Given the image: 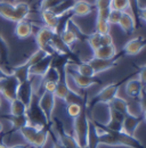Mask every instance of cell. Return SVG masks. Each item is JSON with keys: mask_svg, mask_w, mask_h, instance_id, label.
I'll return each instance as SVG.
<instances>
[{"mask_svg": "<svg viewBox=\"0 0 146 148\" xmlns=\"http://www.w3.org/2000/svg\"><path fill=\"white\" fill-rule=\"evenodd\" d=\"M47 55H52V54H48L46 50H43V49H40V48H38L36 51L32 54V55L30 56L28 59H26V64L31 67L32 65H34V64H36V63H39L41 59H43Z\"/></svg>", "mask_w": 146, "mask_h": 148, "instance_id": "29", "label": "cell"}, {"mask_svg": "<svg viewBox=\"0 0 146 148\" xmlns=\"http://www.w3.org/2000/svg\"><path fill=\"white\" fill-rule=\"evenodd\" d=\"M28 111V106L21 101L18 98H15L9 101V114L12 115H25Z\"/></svg>", "mask_w": 146, "mask_h": 148, "instance_id": "28", "label": "cell"}, {"mask_svg": "<svg viewBox=\"0 0 146 148\" xmlns=\"http://www.w3.org/2000/svg\"><path fill=\"white\" fill-rule=\"evenodd\" d=\"M56 87H57V81H52V80L42 81V86H41V88L43 89V91H46V92H50V93L55 92Z\"/></svg>", "mask_w": 146, "mask_h": 148, "instance_id": "37", "label": "cell"}, {"mask_svg": "<svg viewBox=\"0 0 146 148\" xmlns=\"http://www.w3.org/2000/svg\"><path fill=\"white\" fill-rule=\"evenodd\" d=\"M138 80L142 82L143 87L145 88L146 87V65L140 69V71H139V73H138Z\"/></svg>", "mask_w": 146, "mask_h": 148, "instance_id": "41", "label": "cell"}, {"mask_svg": "<svg viewBox=\"0 0 146 148\" xmlns=\"http://www.w3.org/2000/svg\"><path fill=\"white\" fill-rule=\"evenodd\" d=\"M63 0H41L40 2V12L41 10H53Z\"/></svg>", "mask_w": 146, "mask_h": 148, "instance_id": "34", "label": "cell"}, {"mask_svg": "<svg viewBox=\"0 0 146 148\" xmlns=\"http://www.w3.org/2000/svg\"><path fill=\"white\" fill-rule=\"evenodd\" d=\"M110 45H114L112 36L110 33L101 36V46H110Z\"/></svg>", "mask_w": 146, "mask_h": 148, "instance_id": "40", "label": "cell"}, {"mask_svg": "<svg viewBox=\"0 0 146 148\" xmlns=\"http://www.w3.org/2000/svg\"><path fill=\"white\" fill-rule=\"evenodd\" d=\"M14 33L18 39H26V38L31 37L33 33V25L28 22L26 19L17 22L15 25V30Z\"/></svg>", "mask_w": 146, "mask_h": 148, "instance_id": "19", "label": "cell"}, {"mask_svg": "<svg viewBox=\"0 0 146 148\" xmlns=\"http://www.w3.org/2000/svg\"><path fill=\"white\" fill-rule=\"evenodd\" d=\"M145 8H146V7H145Z\"/></svg>", "mask_w": 146, "mask_h": 148, "instance_id": "52", "label": "cell"}, {"mask_svg": "<svg viewBox=\"0 0 146 148\" xmlns=\"http://www.w3.org/2000/svg\"><path fill=\"white\" fill-rule=\"evenodd\" d=\"M8 74H10V73H9V72H7V71H5V70L0 66V80H1V79H3V77H6Z\"/></svg>", "mask_w": 146, "mask_h": 148, "instance_id": "44", "label": "cell"}, {"mask_svg": "<svg viewBox=\"0 0 146 148\" xmlns=\"http://www.w3.org/2000/svg\"><path fill=\"white\" fill-rule=\"evenodd\" d=\"M142 119L146 122V111L143 112V114H142Z\"/></svg>", "mask_w": 146, "mask_h": 148, "instance_id": "47", "label": "cell"}, {"mask_svg": "<svg viewBox=\"0 0 146 148\" xmlns=\"http://www.w3.org/2000/svg\"><path fill=\"white\" fill-rule=\"evenodd\" d=\"M110 29H111V25H110V23L107 22V21L96 18V23H95V32H97L98 34L103 36V34H107V33H110Z\"/></svg>", "mask_w": 146, "mask_h": 148, "instance_id": "31", "label": "cell"}, {"mask_svg": "<svg viewBox=\"0 0 146 148\" xmlns=\"http://www.w3.org/2000/svg\"><path fill=\"white\" fill-rule=\"evenodd\" d=\"M19 81L14 74H8L0 80V95H2L8 101L17 98V90Z\"/></svg>", "mask_w": 146, "mask_h": 148, "instance_id": "7", "label": "cell"}, {"mask_svg": "<svg viewBox=\"0 0 146 148\" xmlns=\"http://www.w3.org/2000/svg\"><path fill=\"white\" fill-rule=\"evenodd\" d=\"M38 103H39L40 108L43 112V114L46 115L47 120L49 122H52V120H53V113H54L55 105H56V97L54 96V93L43 91L41 95H39Z\"/></svg>", "mask_w": 146, "mask_h": 148, "instance_id": "9", "label": "cell"}, {"mask_svg": "<svg viewBox=\"0 0 146 148\" xmlns=\"http://www.w3.org/2000/svg\"><path fill=\"white\" fill-rule=\"evenodd\" d=\"M139 18H142L144 22H146V8L145 7H142L140 10H139Z\"/></svg>", "mask_w": 146, "mask_h": 148, "instance_id": "43", "label": "cell"}, {"mask_svg": "<svg viewBox=\"0 0 146 148\" xmlns=\"http://www.w3.org/2000/svg\"><path fill=\"white\" fill-rule=\"evenodd\" d=\"M55 55H47L43 59H41L39 63H36L34 65H32L30 67V75H34V76H43L47 73V71L52 67L53 65V60H54Z\"/></svg>", "mask_w": 146, "mask_h": 148, "instance_id": "13", "label": "cell"}, {"mask_svg": "<svg viewBox=\"0 0 146 148\" xmlns=\"http://www.w3.org/2000/svg\"><path fill=\"white\" fill-rule=\"evenodd\" d=\"M140 5H139V0H129V9L130 13L134 17L138 16L139 17V10H140ZM136 19V18H135Z\"/></svg>", "mask_w": 146, "mask_h": 148, "instance_id": "36", "label": "cell"}, {"mask_svg": "<svg viewBox=\"0 0 146 148\" xmlns=\"http://www.w3.org/2000/svg\"><path fill=\"white\" fill-rule=\"evenodd\" d=\"M40 14H41L42 22L45 23V26L56 31V29L58 26V23H59L61 16L56 15L53 10H41Z\"/></svg>", "mask_w": 146, "mask_h": 148, "instance_id": "22", "label": "cell"}, {"mask_svg": "<svg viewBox=\"0 0 146 148\" xmlns=\"http://www.w3.org/2000/svg\"><path fill=\"white\" fill-rule=\"evenodd\" d=\"M121 15H122V12L111 9L109 18H107V22L110 23V25H118L119 24V21L121 18Z\"/></svg>", "mask_w": 146, "mask_h": 148, "instance_id": "35", "label": "cell"}, {"mask_svg": "<svg viewBox=\"0 0 146 148\" xmlns=\"http://www.w3.org/2000/svg\"><path fill=\"white\" fill-rule=\"evenodd\" d=\"M95 7L96 9H104V8H110L111 0H95Z\"/></svg>", "mask_w": 146, "mask_h": 148, "instance_id": "39", "label": "cell"}, {"mask_svg": "<svg viewBox=\"0 0 146 148\" xmlns=\"http://www.w3.org/2000/svg\"><path fill=\"white\" fill-rule=\"evenodd\" d=\"M2 131H3V124L0 122V134L2 133Z\"/></svg>", "mask_w": 146, "mask_h": 148, "instance_id": "49", "label": "cell"}, {"mask_svg": "<svg viewBox=\"0 0 146 148\" xmlns=\"http://www.w3.org/2000/svg\"><path fill=\"white\" fill-rule=\"evenodd\" d=\"M69 65L72 67L76 73L81 74V75L90 76V77H94L96 75L94 69L91 67V65L88 62H81V63H78V64H70L69 63Z\"/></svg>", "mask_w": 146, "mask_h": 148, "instance_id": "26", "label": "cell"}, {"mask_svg": "<svg viewBox=\"0 0 146 148\" xmlns=\"http://www.w3.org/2000/svg\"><path fill=\"white\" fill-rule=\"evenodd\" d=\"M1 117L5 119V120H7L12 124L13 131H19L23 127H25V125L29 124L26 114L25 115H12V114H7V115H2Z\"/></svg>", "mask_w": 146, "mask_h": 148, "instance_id": "20", "label": "cell"}, {"mask_svg": "<svg viewBox=\"0 0 146 148\" xmlns=\"http://www.w3.org/2000/svg\"><path fill=\"white\" fill-rule=\"evenodd\" d=\"M110 8L119 12H127L129 9V0H111Z\"/></svg>", "mask_w": 146, "mask_h": 148, "instance_id": "32", "label": "cell"}, {"mask_svg": "<svg viewBox=\"0 0 146 148\" xmlns=\"http://www.w3.org/2000/svg\"><path fill=\"white\" fill-rule=\"evenodd\" d=\"M31 7L28 2H14L9 1H0V16L13 23H17L26 19L30 15Z\"/></svg>", "mask_w": 146, "mask_h": 148, "instance_id": "2", "label": "cell"}, {"mask_svg": "<svg viewBox=\"0 0 146 148\" xmlns=\"http://www.w3.org/2000/svg\"><path fill=\"white\" fill-rule=\"evenodd\" d=\"M110 108L113 110V111L118 112L122 115H126L128 111V101L127 99L120 97V96H116L111 103L109 104Z\"/></svg>", "mask_w": 146, "mask_h": 148, "instance_id": "27", "label": "cell"}, {"mask_svg": "<svg viewBox=\"0 0 146 148\" xmlns=\"http://www.w3.org/2000/svg\"><path fill=\"white\" fill-rule=\"evenodd\" d=\"M54 34H55L54 30H52L49 27H46V26L40 27L36 34V45H38V48L46 50L48 54L55 55V51L53 50V48L50 46Z\"/></svg>", "mask_w": 146, "mask_h": 148, "instance_id": "8", "label": "cell"}, {"mask_svg": "<svg viewBox=\"0 0 146 148\" xmlns=\"http://www.w3.org/2000/svg\"><path fill=\"white\" fill-rule=\"evenodd\" d=\"M65 70L67 71V73L72 76L73 81L75 82L76 87H78L79 89H81V90L88 89V88H90L91 86L97 84V83H99V82H101V81H99V80H97L95 76H94V77H90V76H85V75H81V74L76 73L72 67L69 65V63L66 64Z\"/></svg>", "mask_w": 146, "mask_h": 148, "instance_id": "10", "label": "cell"}, {"mask_svg": "<svg viewBox=\"0 0 146 148\" xmlns=\"http://www.w3.org/2000/svg\"><path fill=\"white\" fill-rule=\"evenodd\" d=\"M119 88H120V84L118 83H110L107 86H105L97 92V95H95V97L87 105H89L90 107H94L98 104L109 105L116 96H119Z\"/></svg>", "mask_w": 146, "mask_h": 148, "instance_id": "6", "label": "cell"}, {"mask_svg": "<svg viewBox=\"0 0 146 148\" xmlns=\"http://www.w3.org/2000/svg\"><path fill=\"white\" fill-rule=\"evenodd\" d=\"M70 92L71 91H70V89H69V87L66 86V82H65V69H64L62 74H61V77H59L58 82H57V87H56L54 96L56 97V99L65 100Z\"/></svg>", "mask_w": 146, "mask_h": 148, "instance_id": "23", "label": "cell"}, {"mask_svg": "<svg viewBox=\"0 0 146 148\" xmlns=\"http://www.w3.org/2000/svg\"><path fill=\"white\" fill-rule=\"evenodd\" d=\"M23 139L26 141V144L33 146L36 148H40L46 141L49 129L48 128H36L33 125H25L18 131Z\"/></svg>", "mask_w": 146, "mask_h": 148, "instance_id": "4", "label": "cell"}, {"mask_svg": "<svg viewBox=\"0 0 146 148\" xmlns=\"http://www.w3.org/2000/svg\"><path fill=\"white\" fill-rule=\"evenodd\" d=\"M98 144L107 146H126L129 148H144L142 143L135 137L123 131H104L98 134Z\"/></svg>", "mask_w": 146, "mask_h": 148, "instance_id": "1", "label": "cell"}, {"mask_svg": "<svg viewBox=\"0 0 146 148\" xmlns=\"http://www.w3.org/2000/svg\"><path fill=\"white\" fill-rule=\"evenodd\" d=\"M143 90H144V87H143L142 82L138 80V77L129 80L126 83V86H125L126 95L130 99H138Z\"/></svg>", "mask_w": 146, "mask_h": 148, "instance_id": "16", "label": "cell"}, {"mask_svg": "<svg viewBox=\"0 0 146 148\" xmlns=\"http://www.w3.org/2000/svg\"><path fill=\"white\" fill-rule=\"evenodd\" d=\"M87 42H88V45H89L92 51L96 50L97 48L101 47V34H98L97 32L91 33L90 36L87 37Z\"/></svg>", "mask_w": 146, "mask_h": 148, "instance_id": "33", "label": "cell"}, {"mask_svg": "<svg viewBox=\"0 0 146 148\" xmlns=\"http://www.w3.org/2000/svg\"><path fill=\"white\" fill-rule=\"evenodd\" d=\"M116 56V48L114 45L110 46H101L96 50L92 51V57L101 59H112Z\"/></svg>", "mask_w": 146, "mask_h": 148, "instance_id": "21", "label": "cell"}, {"mask_svg": "<svg viewBox=\"0 0 146 148\" xmlns=\"http://www.w3.org/2000/svg\"><path fill=\"white\" fill-rule=\"evenodd\" d=\"M86 105H87V104L81 105V104H76V103L66 104V113H67V115H69L70 117L75 119V117H78V116L81 114L82 108H83Z\"/></svg>", "mask_w": 146, "mask_h": 148, "instance_id": "30", "label": "cell"}, {"mask_svg": "<svg viewBox=\"0 0 146 148\" xmlns=\"http://www.w3.org/2000/svg\"><path fill=\"white\" fill-rule=\"evenodd\" d=\"M29 144H18V145H13V146H9L8 148H28Z\"/></svg>", "mask_w": 146, "mask_h": 148, "instance_id": "45", "label": "cell"}, {"mask_svg": "<svg viewBox=\"0 0 146 148\" xmlns=\"http://www.w3.org/2000/svg\"><path fill=\"white\" fill-rule=\"evenodd\" d=\"M138 100H139V104H140V107H142L143 112L146 111V90L145 89L142 91L139 98H138Z\"/></svg>", "mask_w": 146, "mask_h": 148, "instance_id": "42", "label": "cell"}, {"mask_svg": "<svg viewBox=\"0 0 146 148\" xmlns=\"http://www.w3.org/2000/svg\"><path fill=\"white\" fill-rule=\"evenodd\" d=\"M111 12V8H104V9H96V18L98 19H105L107 21Z\"/></svg>", "mask_w": 146, "mask_h": 148, "instance_id": "38", "label": "cell"}, {"mask_svg": "<svg viewBox=\"0 0 146 148\" xmlns=\"http://www.w3.org/2000/svg\"><path fill=\"white\" fill-rule=\"evenodd\" d=\"M6 1H9V2H15L16 0H6Z\"/></svg>", "mask_w": 146, "mask_h": 148, "instance_id": "50", "label": "cell"}, {"mask_svg": "<svg viewBox=\"0 0 146 148\" xmlns=\"http://www.w3.org/2000/svg\"><path fill=\"white\" fill-rule=\"evenodd\" d=\"M0 105H1V99H0Z\"/></svg>", "mask_w": 146, "mask_h": 148, "instance_id": "51", "label": "cell"}, {"mask_svg": "<svg viewBox=\"0 0 146 148\" xmlns=\"http://www.w3.org/2000/svg\"><path fill=\"white\" fill-rule=\"evenodd\" d=\"M33 95H34V91H33L32 83H31L30 80L19 83L18 90H17V98L21 101H23L26 106H29V104H30Z\"/></svg>", "mask_w": 146, "mask_h": 148, "instance_id": "15", "label": "cell"}, {"mask_svg": "<svg viewBox=\"0 0 146 148\" xmlns=\"http://www.w3.org/2000/svg\"><path fill=\"white\" fill-rule=\"evenodd\" d=\"M0 148H8V146H6L3 143H1V141H0Z\"/></svg>", "mask_w": 146, "mask_h": 148, "instance_id": "48", "label": "cell"}, {"mask_svg": "<svg viewBox=\"0 0 146 148\" xmlns=\"http://www.w3.org/2000/svg\"><path fill=\"white\" fill-rule=\"evenodd\" d=\"M142 121H143L142 116H135L127 113L122 121V131L129 136H135L137 128L140 125Z\"/></svg>", "mask_w": 146, "mask_h": 148, "instance_id": "12", "label": "cell"}, {"mask_svg": "<svg viewBox=\"0 0 146 148\" xmlns=\"http://www.w3.org/2000/svg\"><path fill=\"white\" fill-rule=\"evenodd\" d=\"M10 73L16 76V79L19 81V83L24 82V81H28V80H30V66L26 63H23V64L18 65L16 67H14L10 71Z\"/></svg>", "mask_w": 146, "mask_h": 148, "instance_id": "24", "label": "cell"}, {"mask_svg": "<svg viewBox=\"0 0 146 148\" xmlns=\"http://www.w3.org/2000/svg\"><path fill=\"white\" fill-rule=\"evenodd\" d=\"M94 7L90 2H88L87 0H75L74 5H73L72 9H71V14L72 16H87L92 12Z\"/></svg>", "mask_w": 146, "mask_h": 148, "instance_id": "17", "label": "cell"}, {"mask_svg": "<svg viewBox=\"0 0 146 148\" xmlns=\"http://www.w3.org/2000/svg\"><path fill=\"white\" fill-rule=\"evenodd\" d=\"M121 30L125 32V33H132L136 29V19L135 17L131 15V13H128L127 12H122V15H121V18L119 21V24H118Z\"/></svg>", "mask_w": 146, "mask_h": 148, "instance_id": "18", "label": "cell"}, {"mask_svg": "<svg viewBox=\"0 0 146 148\" xmlns=\"http://www.w3.org/2000/svg\"><path fill=\"white\" fill-rule=\"evenodd\" d=\"M146 47V39L144 37H136L130 39L123 46V53L126 55L134 56L139 54Z\"/></svg>", "mask_w": 146, "mask_h": 148, "instance_id": "11", "label": "cell"}, {"mask_svg": "<svg viewBox=\"0 0 146 148\" xmlns=\"http://www.w3.org/2000/svg\"><path fill=\"white\" fill-rule=\"evenodd\" d=\"M88 63L91 65V67L94 69L95 73H102V72H105V71H109L111 69H113L116 63H118V59L114 57L112 59H101V58H95L92 57L90 60H88Z\"/></svg>", "mask_w": 146, "mask_h": 148, "instance_id": "14", "label": "cell"}, {"mask_svg": "<svg viewBox=\"0 0 146 148\" xmlns=\"http://www.w3.org/2000/svg\"><path fill=\"white\" fill-rule=\"evenodd\" d=\"M87 106L88 105H86L82 108L81 114L78 117L73 119V136L76 139L79 148L86 147L88 144V132H89L90 120L88 117Z\"/></svg>", "mask_w": 146, "mask_h": 148, "instance_id": "3", "label": "cell"}, {"mask_svg": "<svg viewBox=\"0 0 146 148\" xmlns=\"http://www.w3.org/2000/svg\"><path fill=\"white\" fill-rule=\"evenodd\" d=\"M38 99H39V95L34 93L29 106H28L26 117H28L29 124L36 127V128H48L50 125V122L47 120L46 115L43 114L42 110L40 108Z\"/></svg>", "mask_w": 146, "mask_h": 148, "instance_id": "5", "label": "cell"}, {"mask_svg": "<svg viewBox=\"0 0 146 148\" xmlns=\"http://www.w3.org/2000/svg\"><path fill=\"white\" fill-rule=\"evenodd\" d=\"M9 56H10V49L7 40L2 36V32L0 30V62L2 65L9 64Z\"/></svg>", "mask_w": 146, "mask_h": 148, "instance_id": "25", "label": "cell"}, {"mask_svg": "<svg viewBox=\"0 0 146 148\" xmlns=\"http://www.w3.org/2000/svg\"><path fill=\"white\" fill-rule=\"evenodd\" d=\"M55 148H66V147H64V146H62V145H61V144H59V143L57 141V143H56V146H55Z\"/></svg>", "mask_w": 146, "mask_h": 148, "instance_id": "46", "label": "cell"}]
</instances>
